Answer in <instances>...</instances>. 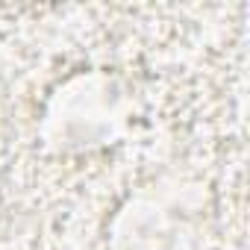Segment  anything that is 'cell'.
Here are the masks:
<instances>
[{
  "label": "cell",
  "mask_w": 250,
  "mask_h": 250,
  "mask_svg": "<svg viewBox=\"0 0 250 250\" xmlns=\"http://www.w3.org/2000/svg\"><path fill=\"white\" fill-rule=\"evenodd\" d=\"M197 186H150L115 218L118 250H209V215L194 200Z\"/></svg>",
  "instance_id": "cell-1"
}]
</instances>
